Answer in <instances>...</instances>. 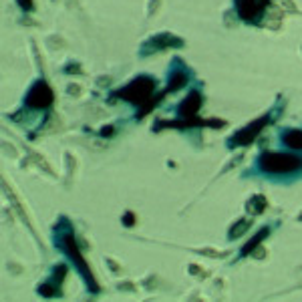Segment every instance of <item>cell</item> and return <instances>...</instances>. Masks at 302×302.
<instances>
[{
	"instance_id": "1",
	"label": "cell",
	"mask_w": 302,
	"mask_h": 302,
	"mask_svg": "<svg viewBox=\"0 0 302 302\" xmlns=\"http://www.w3.org/2000/svg\"><path fill=\"white\" fill-rule=\"evenodd\" d=\"M258 168L266 174H292L302 170V158L278 151H264L258 160Z\"/></svg>"
},
{
	"instance_id": "17",
	"label": "cell",
	"mask_w": 302,
	"mask_h": 302,
	"mask_svg": "<svg viewBox=\"0 0 302 302\" xmlns=\"http://www.w3.org/2000/svg\"><path fill=\"white\" fill-rule=\"evenodd\" d=\"M17 5H19L25 13H33V9H35V3H33V0H17Z\"/></svg>"
},
{
	"instance_id": "3",
	"label": "cell",
	"mask_w": 302,
	"mask_h": 302,
	"mask_svg": "<svg viewBox=\"0 0 302 302\" xmlns=\"http://www.w3.org/2000/svg\"><path fill=\"white\" fill-rule=\"evenodd\" d=\"M59 246H61V248L67 252V256L73 260V264L77 266V270L83 274V278H85L87 286H91V290H93V292H97V290H99V286H97V280L93 278V274H91V270H89V266H87V262H85V258H83V254H81L79 246H77V240H75V236H73L71 232H67V234L59 236Z\"/></svg>"
},
{
	"instance_id": "20",
	"label": "cell",
	"mask_w": 302,
	"mask_h": 302,
	"mask_svg": "<svg viewBox=\"0 0 302 302\" xmlns=\"http://www.w3.org/2000/svg\"><path fill=\"white\" fill-rule=\"evenodd\" d=\"M158 5H160V0H151V3H149V15H154V13H156Z\"/></svg>"
},
{
	"instance_id": "11",
	"label": "cell",
	"mask_w": 302,
	"mask_h": 302,
	"mask_svg": "<svg viewBox=\"0 0 302 302\" xmlns=\"http://www.w3.org/2000/svg\"><path fill=\"white\" fill-rule=\"evenodd\" d=\"M266 208H268V200H266V196H262V194L252 196V198L248 200V204H246V210H248L252 216H260Z\"/></svg>"
},
{
	"instance_id": "21",
	"label": "cell",
	"mask_w": 302,
	"mask_h": 302,
	"mask_svg": "<svg viewBox=\"0 0 302 302\" xmlns=\"http://www.w3.org/2000/svg\"><path fill=\"white\" fill-rule=\"evenodd\" d=\"M69 93H71V95H79V93H81V89H79L77 85H69Z\"/></svg>"
},
{
	"instance_id": "8",
	"label": "cell",
	"mask_w": 302,
	"mask_h": 302,
	"mask_svg": "<svg viewBox=\"0 0 302 302\" xmlns=\"http://www.w3.org/2000/svg\"><path fill=\"white\" fill-rule=\"evenodd\" d=\"M200 107H202V95H200L198 91H192V93L180 103L178 113H180L182 117H186V119H194L196 113L200 111Z\"/></svg>"
},
{
	"instance_id": "6",
	"label": "cell",
	"mask_w": 302,
	"mask_h": 302,
	"mask_svg": "<svg viewBox=\"0 0 302 302\" xmlns=\"http://www.w3.org/2000/svg\"><path fill=\"white\" fill-rule=\"evenodd\" d=\"M268 123H270V117L266 115V117H260V119H256L254 123L246 125L244 129H240L238 133H234V135L230 137L228 147H244V145H250V143L260 135V131H262Z\"/></svg>"
},
{
	"instance_id": "7",
	"label": "cell",
	"mask_w": 302,
	"mask_h": 302,
	"mask_svg": "<svg viewBox=\"0 0 302 302\" xmlns=\"http://www.w3.org/2000/svg\"><path fill=\"white\" fill-rule=\"evenodd\" d=\"M236 13L244 23H256L268 7V0H234Z\"/></svg>"
},
{
	"instance_id": "9",
	"label": "cell",
	"mask_w": 302,
	"mask_h": 302,
	"mask_svg": "<svg viewBox=\"0 0 302 302\" xmlns=\"http://www.w3.org/2000/svg\"><path fill=\"white\" fill-rule=\"evenodd\" d=\"M280 137L288 149L302 151V129H286V131H282Z\"/></svg>"
},
{
	"instance_id": "2",
	"label": "cell",
	"mask_w": 302,
	"mask_h": 302,
	"mask_svg": "<svg viewBox=\"0 0 302 302\" xmlns=\"http://www.w3.org/2000/svg\"><path fill=\"white\" fill-rule=\"evenodd\" d=\"M156 91V81L151 77H137L133 79L129 85H125L123 89L117 91V97L123 101H129L133 105H147L151 101V95Z\"/></svg>"
},
{
	"instance_id": "12",
	"label": "cell",
	"mask_w": 302,
	"mask_h": 302,
	"mask_svg": "<svg viewBox=\"0 0 302 302\" xmlns=\"http://www.w3.org/2000/svg\"><path fill=\"white\" fill-rule=\"evenodd\" d=\"M268 236H270V228H262V230H260V232H258V234H256V236H254V238H252V240H250L244 248H242V256H252V252H254V250L262 244V240H264V238H268Z\"/></svg>"
},
{
	"instance_id": "22",
	"label": "cell",
	"mask_w": 302,
	"mask_h": 302,
	"mask_svg": "<svg viewBox=\"0 0 302 302\" xmlns=\"http://www.w3.org/2000/svg\"><path fill=\"white\" fill-rule=\"evenodd\" d=\"M111 133H113V127H107V129H101V135H103V137H109Z\"/></svg>"
},
{
	"instance_id": "4",
	"label": "cell",
	"mask_w": 302,
	"mask_h": 302,
	"mask_svg": "<svg viewBox=\"0 0 302 302\" xmlns=\"http://www.w3.org/2000/svg\"><path fill=\"white\" fill-rule=\"evenodd\" d=\"M182 47H184V39H180V37H176V35H172V33H158V35L149 37V39L143 43L139 55H141V57H149V55L160 53V51L182 49Z\"/></svg>"
},
{
	"instance_id": "14",
	"label": "cell",
	"mask_w": 302,
	"mask_h": 302,
	"mask_svg": "<svg viewBox=\"0 0 302 302\" xmlns=\"http://www.w3.org/2000/svg\"><path fill=\"white\" fill-rule=\"evenodd\" d=\"M266 27H270V29H280L282 27V13H280V9H268L266 11Z\"/></svg>"
},
{
	"instance_id": "5",
	"label": "cell",
	"mask_w": 302,
	"mask_h": 302,
	"mask_svg": "<svg viewBox=\"0 0 302 302\" xmlns=\"http://www.w3.org/2000/svg\"><path fill=\"white\" fill-rule=\"evenodd\" d=\"M53 101H55L53 89H51L49 83H45V81H37V83L29 89L27 99H25V103H27L29 109H49V107L53 105Z\"/></svg>"
},
{
	"instance_id": "10",
	"label": "cell",
	"mask_w": 302,
	"mask_h": 302,
	"mask_svg": "<svg viewBox=\"0 0 302 302\" xmlns=\"http://www.w3.org/2000/svg\"><path fill=\"white\" fill-rule=\"evenodd\" d=\"M186 83H188V75H186V71H184V69H180V67H176V69L172 71V75H170V81H168V87H166V91H164V93H176V91H178V89H182Z\"/></svg>"
},
{
	"instance_id": "23",
	"label": "cell",
	"mask_w": 302,
	"mask_h": 302,
	"mask_svg": "<svg viewBox=\"0 0 302 302\" xmlns=\"http://www.w3.org/2000/svg\"><path fill=\"white\" fill-rule=\"evenodd\" d=\"M298 220H300V222H302V216H300V218H298Z\"/></svg>"
},
{
	"instance_id": "19",
	"label": "cell",
	"mask_w": 302,
	"mask_h": 302,
	"mask_svg": "<svg viewBox=\"0 0 302 302\" xmlns=\"http://www.w3.org/2000/svg\"><path fill=\"white\" fill-rule=\"evenodd\" d=\"M123 224H125V226H133V224H135V214H133V212H125Z\"/></svg>"
},
{
	"instance_id": "13",
	"label": "cell",
	"mask_w": 302,
	"mask_h": 302,
	"mask_svg": "<svg viewBox=\"0 0 302 302\" xmlns=\"http://www.w3.org/2000/svg\"><path fill=\"white\" fill-rule=\"evenodd\" d=\"M250 224H252V220H248V218H240V220H238V222L230 228L228 238H230V240H236V238L244 236V234H246V230L250 228Z\"/></svg>"
},
{
	"instance_id": "15",
	"label": "cell",
	"mask_w": 302,
	"mask_h": 302,
	"mask_svg": "<svg viewBox=\"0 0 302 302\" xmlns=\"http://www.w3.org/2000/svg\"><path fill=\"white\" fill-rule=\"evenodd\" d=\"M65 276H67V266H65V264L55 266V270H53V280H55V282H51V284L59 286V284L63 282V278H65Z\"/></svg>"
},
{
	"instance_id": "18",
	"label": "cell",
	"mask_w": 302,
	"mask_h": 302,
	"mask_svg": "<svg viewBox=\"0 0 302 302\" xmlns=\"http://www.w3.org/2000/svg\"><path fill=\"white\" fill-rule=\"evenodd\" d=\"M65 73H77V75H83V69H81L79 63H69V65L65 67Z\"/></svg>"
},
{
	"instance_id": "16",
	"label": "cell",
	"mask_w": 302,
	"mask_h": 302,
	"mask_svg": "<svg viewBox=\"0 0 302 302\" xmlns=\"http://www.w3.org/2000/svg\"><path fill=\"white\" fill-rule=\"evenodd\" d=\"M274 3L278 7H282L284 11H288V13H298V7L294 5V0H274Z\"/></svg>"
}]
</instances>
